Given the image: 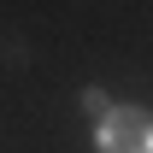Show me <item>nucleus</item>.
<instances>
[{
  "instance_id": "nucleus-1",
  "label": "nucleus",
  "mask_w": 153,
  "mask_h": 153,
  "mask_svg": "<svg viewBox=\"0 0 153 153\" xmlns=\"http://www.w3.org/2000/svg\"><path fill=\"white\" fill-rule=\"evenodd\" d=\"M100 153H153V112L147 106H112L94 130Z\"/></svg>"
},
{
  "instance_id": "nucleus-2",
  "label": "nucleus",
  "mask_w": 153,
  "mask_h": 153,
  "mask_svg": "<svg viewBox=\"0 0 153 153\" xmlns=\"http://www.w3.org/2000/svg\"><path fill=\"white\" fill-rule=\"evenodd\" d=\"M82 106H88L94 118H106V112H112V100H106V88H88V94H82Z\"/></svg>"
}]
</instances>
